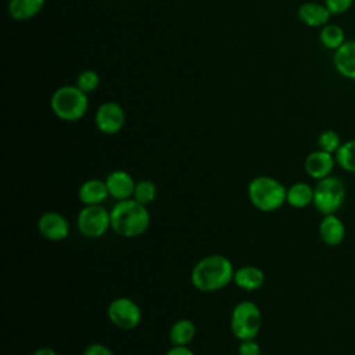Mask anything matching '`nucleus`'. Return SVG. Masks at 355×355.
Segmentation results:
<instances>
[{"instance_id": "nucleus-1", "label": "nucleus", "mask_w": 355, "mask_h": 355, "mask_svg": "<svg viewBox=\"0 0 355 355\" xmlns=\"http://www.w3.org/2000/svg\"><path fill=\"white\" fill-rule=\"evenodd\" d=\"M234 270L236 269L229 258L220 254H211L196 262L190 279L197 290L202 293H214L225 288L233 282Z\"/></svg>"}, {"instance_id": "nucleus-2", "label": "nucleus", "mask_w": 355, "mask_h": 355, "mask_svg": "<svg viewBox=\"0 0 355 355\" xmlns=\"http://www.w3.org/2000/svg\"><path fill=\"white\" fill-rule=\"evenodd\" d=\"M111 229L121 237L133 239L143 234L150 226V212L146 205L133 198L116 201L110 209Z\"/></svg>"}, {"instance_id": "nucleus-3", "label": "nucleus", "mask_w": 355, "mask_h": 355, "mask_svg": "<svg viewBox=\"0 0 355 355\" xmlns=\"http://www.w3.org/2000/svg\"><path fill=\"white\" fill-rule=\"evenodd\" d=\"M50 108L58 119L73 122L86 115L89 110V98L76 85H64L55 89L51 94Z\"/></svg>"}, {"instance_id": "nucleus-4", "label": "nucleus", "mask_w": 355, "mask_h": 355, "mask_svg": "<svg viewBox=\"0 0 355 355\" xmlns=\"http://www.w3.org/2000/svg\"><path fill=\"white\" fill-rule=\"evenodd\" d=\"M248 200L254 208L262 212H273L286 202L287 187L272 176H257L247 187Z\"/></svg>"}, {"instance_id": "nucleus-5", "label": "nucleus", "mask_w": 355, "mask_h": 355, "mask_svg": "<svg viewBox=\"0 0 355 355\" xmlns=\"http://www.w3.org/2000/svg\"><path fill=\"white\" fill-rule=\"evenodd\" d=\"M261 326L262 313L254 301L243 300L234 305L230 313V330L239 341L255 338Z\"/></svg>"}, {"instance_id": "nucleus-6", "label": "nucleus", "mask_w": 355, "mask_h": 355, "mask_svg": "<svg viewBox=\"0 0 355 355\" xmlns=\"http://www.w3.org/2000/svg\"><path fill=\"white\" fill-rule=\"evenodd\" d=\"M345 184L337 176H327L318 180L313 187V207L322 215L336 214L345 201Z\"/></svg>"}, {"instance_id": "nucleus-7", "label": "nucleus", "mask_w": 355, "mask_h": 355, "mask_svg": "<svg viewBox=\"0 0 355 355\" xmlns=\"http://www.w3.org/2000/svg\"><path fill=\"white\" fill-rule=\"evenodd\" d=\"M76 226L82 236L98 239L111 229L110 211L101 205H83L76 216Z\"/></svg>"}, {"instance_id": "nucleus-8", "label": "nucleus", "mask_w": 355, "mask_h": 355, "mask_svg": "<svg viewBox=\"0 0 355 355\" xmlns=\"http://www.w3.org/2000/svg\"><path fill=\"white\" fill-rule=\"evenodd\" d=\"M108 320L121 330H133L141 322L140 306L128 297L114 298L107 308Z\"/></svg>"}, {"instance_id": "nucleus-9", "label": "nucleus", "mask_w": 355, "mask_h": 355, "mask_svg": "<svg viewBox=\"0 0 355 355\" xmlns=\"http://www.w3.org/2000/svg\"><path fill=\"white\" fill-rule=\"evenodd\" d=\"M126 121L125 110L115 101H105L98 105L94 114L96 128L104 135L118 133Z\"/></svg>"}, {"instance_id": "nucleus-10", "label": "nucleus", "mask_w": 355, "mask_h": 355, "mask_svg": "<svg viewBox=\"0 0 355 355\" xmlns=\"http://www.w3.org/2000/svg\"><path fill=\"white\" fill-rule=\"evenodd\" d=\"M37 230L49 241H62L69 236V223L62 214L49 211L39 216Z\"/></svg>"}, {"instance_id": "nucleus-11", "label": "nucleus", "mask_w": 355, "mask_h": 355, "mask_svg": "<svg viewBox=\"0 0 355 355\" xmlns=\"http://www.w3.org/2000/svg\"><path fill=\"white\" fill-rule=\"evenodd\" d=\"M336 165L334 154L326 153L323 150H315L309 153L304 161L305 172L309 178L315 180L324 179L331 175Z\"/></svg>"}, {"instance_id": "nucleus-12", "label": "nucleus", "mask_w": 355, "mask_h": 355, "mask_svg": "<svg viewBox=\"0 0 355 355\" xmlns=\"http://www.w3.org/2000/svg\"><path fill=\"white\" fill-rule=\"evenodd\" d=\"M105 184L110 197H112L116 201H122L133 197L136 180L129 172L123 169H115L107 176Z\"/></svg>"}, {"instance_id": "nucleus-13", "label": "nucleus", "mask_w": 355, "mask_h": 355, "mask_svg": "<svg viewBox=\"0 0 355 355\" xmlns=\"http://www.w3.org/2000/svg\"><path fill=\"white\" fill-rule=\"evenodd\" d=\"M333 65L343 78L355 80V40H345L334 51Z\"/></svg>"}, {"instance_id": "nucleus-14", "label": "nucleus", "mask_w": 355, "mask_h": 355, "mask_svg": "<svg viewBox=\"0 0 355 355\" xmlns=\"http://www.w3.org/2000/svg\"><path fill=\"white\" fill-rule=\"evenodd\" d=\"M319 237L329 247L341 244L345 237V226L343 220L336 214L323 215L319 223Z\"/></svg>"}, {"instance_id": "nucleus-15", "label": "nucleus", "mask_w": 355, "mask_h": 355, "mask_svg": "<svg viewBox=\"0 0 355 355\" xmlns=\"http://www.w3.org/2000/svg\"><path fill=\"white\" fill-rule=\"evenodd\" d=\"M297 15L302 24L311 28H322L326 24H329V19L331 17V12L324 4L315 3V1H306L302 3L298 7Z\"/></svg>"}, {"instance_id": "nucleus-16", "label": "nucleus", "mask_w": 355, "mask_h": 355, "mask_svg": "<svg viewBox=\"0 0 355 355\" xmlns=\"http://www.w3.org/2000/svg\"><path fill=\"white\" fill-rule=\"evenodd\" d=\"M108 196L105 180L101 179H87L78 189V197L83 205L103 204Z\"/></svg>"}, {"instance_id": "nucleus-17", "label": "nucleus", "mask_w": 355, "mask_h": 355, "mask_svg": "<svg viewBox=\"0 0 355 355\" xmlns=\"http://www.w3.org/2000/svg\"><path fill=\"white\" fill-rule=\"evenodd\" d=\"M233 283L245 291H255L265 283V273L261 268L254 265L240 266L234 270Z\"/></svg>"}, {"instance_id": "nucleus-18", "label": "nucleus", "mask_w": 355, "mask_h": 355, "mask_svg": "<svg viewBox=\"0 0 355 355\" xmlns=\"http://www.w3.org/2000/svg\"><path fill=\"white\" fill-rule=\"evenodd\" d=\"M46 0H8V15L15 21H28L36 17L44 7Z\"/></svg>"}, {"instance_id": "nucleus-19", "label": "nucleus", "mask_w": 355, "mask_h": 355, "mask_svg": "<svg viewBox=\"0 0 355 355\" xmlns=\"http://www.w3.org/2000/svg\"><path fill=\"white\" fill-rule=\"evenodd\" d=\"M286 202L295 209L306 208L313 204V187L305 182H295L287 187Z\"/></svg>"}, {"instance_id": "nucleus-20", "label": "nucleus", "mask_w": 355, "mask_h": 355, "mask_svg": "<svg viewBox=\"0 0 355 355\" xmlns=\"http://www.w3.org/2000/svg\"><path fill=\"white\" fill-rule=\"evenodd\" d=\"M196 337V324L190 319H178L169 329V341L176 347H189Z\"/></svg>"}, {"instance_id": "nucleus-21", "label": "nucleus", "mask_w": 355, "mask_h": 355, "mask_svg": "<svg viewBox=\"0 0 355 355\" xmlns=\"http://www.w3.org/2000/svg\"><path fill=\"white\" fill-rule=\"evenodd\" d=\"M319 40L324 49L336 51L345 42L344 29L337 24H326L320 28Z\"/></svg>"}, {"instance_id": "nucleus-22", "label": "nucleus", "mask_w": 355, "mask_h": 355, "mask_svg": "<svg viewBox=\"0 0 355 355\" xmlns=\"http://www.w3.org/2000/svg\"><path fill=\"white\" fill-rule=\"evenodd\" d=\"M336 164L345 172L355 173V139L341 143L334 154Z\"/></svg>"}, {"instance_id": "nucleus-23", "label": "nucleus", "mask_w": 355, "mask_h": 355, "mask_svg": "<svg viewBox=\"0 0 355 355\" xmlns=\"http://www.w3.org/2000/svg\"><path fill=\"white\" fill-rule=\"evenodd\" d=\"M157 191H158L157 186H155V183L153 180H150V179H140V180L136 182L132 198L147 207L148 204H151L155 200Z\"/></svg>"}, {"instance_id": "nucleus-24", "label": "nucleus", "mask_w": 355, "mask_h": 355, "mask_svg": "<svg viewBox=\"0 0 355 355\" xmlns=\"http://www.w3.org/2000/svg\"><path fill=\"white\" fill-rule=\"evenodd\" d=\"M340 146H341V139L336 130L326 129V130L320 132V135L318 136L319 150H323L330 154H336V151L338 150Z\"/></svg>"}, {"instance_id": "nucleus-25", "label": "nucleus", "mask_w": 355, "mask_h": 355, "mask_svg": "<svg viewBox=\"0 0 355 355\" xmlns=\"http://www.w3.org/2000/svg\"><path fill=\"white\" fill-rule=\"evenodd\" d=\"M82 92L86 94L93 93L98 85H100V76L96 71L93 69H85L76 76V83H75Z\"/></svg>"}, {"instance_id": "nucleus-26", "label": "nucleus", "mask_w": 355, "mask_h": 355, "mask_svg": "<svg viewBox=\"0 0 355 355\" xmlns=\"http://www.w3.org/2000/svg\"><path fill=\"white\" fill-rule=\"evenodd\" d=\"M323 4L329 8L331 15H340L352 7L354 0H323Z\"/></svg>"}, {"instance_id": "nucleus-27", "label": "nucleus", "mask_w": 355, "mask_h": 355, "mask_svg": "<svg viewBox=\"0 0 355 355\" xmlns=\"http://www.w3.org/2000/svg\"><path fill=\"white\" fill-rule=\"evenodd\" d=\"M237 355H261V347L255 341V338L243 340L239 344Z\"/></svg>"}, {"instance_id": "nucleus-28", "label": "nucleus", "mask_w": 355, "mask_h": 355, "mask_svg": "<svg viewBox=\"0 0 355 355\" xmlns=\"http://www.w3.org/2000/svg\"><path fill=\"white\" fill-rule=\"evenodd\" d=\"M82 355H115V354L107 345L100 343H93L83 349Z\"/></svg>"}, {"instance_id": "nucleus-29", "label": "nucleus", "mask_w": 355, "mask_h": 355, "mask_svg": "<svg viewBox=\"0 0 355 355\" xmlns=\"http://www.w3.org/2000/svg\"><path fill=\"white\" fill-rule=\"evenodd\" d=\"M165 355H196V354L189 347L172 345V348H169Z\"/></svg>"}, {"instance_id": "nucleus-30", "label": "nucleus", "mask_w": 355, "mask_h": 355, "mask_svg": "<svg viewBox=\"0 0 355 355\" xmlns=\"http://www.w3.org/2000/svg\"><path fill=\"white\" fill-rule=\"evenodd\" d=\"M31 355H58V354L55 352V349H53L50 347H40V348L35 349Z\"/></svg>"}]
</instances>
